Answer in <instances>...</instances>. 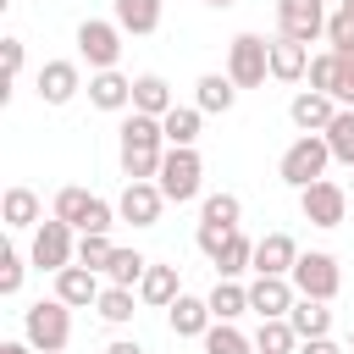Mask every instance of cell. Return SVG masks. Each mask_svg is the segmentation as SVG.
I'll return each mask as SVG.
<instances>
[{
  "instance_id": "cell-12",
  "label": "cell",
  "mask_w": 354,
  "mask_h": 354,
  "mask_svg": "<svg viewBox=\"0 0 354 354\" xmlns=\"http://www.w3.org/2000/svg\"><path fill=\"white\" fill-rule=\"evenodd\" d=\"M160 210H166L160 183H127V188H122V199H116V216H122L127 227H155V221H160Z\"/></svg>"
},
{
  "instance_id": "cell-32",
  "label": "cell",
  "mask_w": 354,
  "mask_h": 354,
  "mask_svg": "<svg viewBox=\"0 0 354 354\" xmlns=\"http://www.w3.org/2000/svg\"><path fill=\"white\" fill-rule=\"evenodd\" d=\"M205 354H254V337H243L232 321H216L205 332Z\"/></svg>"
},
{
  "instance_id": "cell-30",
  "label": "cell",
  "mask_w": 354,
  "mask_h": 354,
  "mask_svg": "<svg viewBox=\"0 0 354 354\" xmlns=\"http://www.w3.org/2000/svg\"><path fill=\"white\" fill-rule=\"evenodd\" d=\"M144 271H149V260H144L138 249H116V254H111V266H105L111 288H138V282H144Z\"/></svg>"
},
{
  "instance_id": "cell-42",
  "label": "cell",
  "mask_w": 354,
  "mask_h": 354,
  "mask_svg": "<svg viewBox=\"0 0 354 354\" xmlns=\"http://www.w3.org/2000/svg\"><path fill=\"white\" fill-rule=\"evenodd\" d=\"M105 354H149V348H144V343H138V337H116V343H111V348H105Z\"/></svg>"
},
{
  "instance_id": "cell-20",
  "label": "cell",
  "mask_w": 354,
  "mask_h": 354,
  "mask_svg": "<svg viewBox=\"0 0 354 354\" xmlns=\"http://www.w3.org/2000/svg\"><path fill=\"white\" fill-rule=\"evenodd\" d=\"M177 100H171V83L160 77V72H144V77H133V111L138 116H166Z\"/></svg>"
},
{
  "instance_id": "cell-3",
  "label": "cell",
  "mask_w": 354,
  "mask_h": 354,
  "mask_svg": "<svg viewBox=\"0 0 354 354\" xmlns=\"http://www.w3.org/2000/svg\"><path fill=\"white\" fill-rule=\"evenodd\" d=\"M326 160H332L326 138H321V133H299V138L282 149V166H277V171H282V183H288V188H299V194H304L310 183H321V177H326Z\"/></svg>"
},
{
  "instance_id": "cell-34",
  "label": "cell",
  "mask_w": 354,
  "mask_h": 354,
  "mask_svg": "<svg viewBox=\"0 0 354 354\" xmlns=\"http://www.w3.org/2000/svg\"><path fill=\"white\" fill-rule=\"evenodd\" d=\"M88 205H94V194L88 188H61L55 194V221H66L72 232L83 227V216H88Z\"/></svg>"
},
{
  "instance_id": "cell-15",
  "label": "cell",
  "mask_w": 354,
  "mask_h": 354,
  "mask_svg": "<svg viewBox=\"0 0 354 354\" xmlns=\"http://www.w3.org/2000/svg\"><path fill=\"white\" fill-rule=\"evenodd\" d=\"M100 271H88V266H66V271H55V299L61 304H72V310H88V304H100Z\"/></svg>"
},
{
  "instance_id": "cell-28",
  "label": "cell",
  "mask_w": 354,
  "mask_h": 354,
  "mask_svg": "<svg viewBox=\"0 0 354 354\" xmlns=\"http://www.w3.org/2000/svg\"><path fill=\"white\" fill-rule=\"evenodd\" d=\"M205 299H210V315H216V321H238V315L249 310V288H238V282H227V277H221Z\"/></svg>"
},
{
  "instance_id": "cell-37",
  "label": "cell",
  "mask_w": 354,
  "mask_h": 354,
  "mask_svg": "<svg viewBox=\"0 0 354 354\" xmlns=\"http://www.w3.org/2000/svg\"><path fill=\"white\" fill-rule=\"evenodd\" d=\"M326 39H332V50L354 44V0H337V11H332V22H326Z\"/></svg>"
},
{
  "instance_id": "cell-23",
  "label": "cell",
  "mask_w": 354,
  "mask_h": 354,
  "mask_svg": "<svg viewBox=\"0 0 354 354\" xmlns=\"http://www.w3.org/2000/svg\"><path fill=\"white\" fill-rule=\"evenodd\" d=\"M199 105H171L166 116H160V127H166V144L171 149H194V138H199Z\"/></svg>"
},
{
  "instance_id": "cell-21",
  "label": "cell",
  "mask_w": 354,
  "mask_h": 354,
  "mask_svg": "<svg viewBox=\"0 0 354 354\" xmlns=\"http://www.w3.org/2000/svg\"><path fill=\"white\" fill-rule=\"evenodd\" d=\"M183 293V282H177V266H155L149 260V271H144V282H138V299L144 304H155V310H171V299Z\"/></svg>"
},
{
  "instance_id": "cell-5",
  "label": "cell",
  "mask_w": 354,
  "mask_h": 354,
  "mask_svg": "<svg viewBox=\"0 0 354 354\" xmlns=\"http://www.w3.org/2000/svg\"><path fill=\"white\" fill-rule=\"evenodd\" d=\"M199 177H205V160H199V149H166V160H160V194H166V205H188L194 194H199Z\"/></svg>"
},
{
  "instance_id": "cell-26",
  "label": "cell",
  "mask_w": 354,
  "mask_h": 354,
  "mask_svg": "<svg viewBox=\"0 0 354 354\" xmlns=\"http://www.w3.org/2000/svg\"><path fill=\"white\" fill-rule=\"evenodd\" d=\"M6 227L22 232V227H39V194L33 188H6V205H0Z\"/></svg>"
},
{
  "instance_id": "cell-14",
  "label": "cell",
  "mask_w": 354,
  "mask_h": 354,
  "mask_svg": "<svg viewBox=\"0 0 354 354\" xmlns=\"http://www.w3.org/2000/svg\"><path fill=\"white\" fill-rule=\"evenodd\" d=\"M337 111H343V105H337L332 94H315V88H299V94H293V105H288V116H293V127H299V133H326Z\"/></svg>"
},
{
  "instance_id": "cell-11",
  "label": "cell",
  "mask_w": 354,
  "mask_h": 354,
  "mask_svg": "<svg viewBox=\"0 0 354 354\" xmlns=\"http://www.w3.org/2000/svg\"><path fill=\"white\" fill-rule=\"evenodd\" d=\"M293 304H299L293 277H254V282H249V310H254L260 321H288Z\"/></svg>"
},
{
  "instance_id": "cell-8",
  "label": "cell",
  "mask_w": 354,
  "mask_h": 354,
  "mask_svg": "<svg viewBox=\"0 0 354 354\" xmlns=\"http://www.w3.org/2000/svg\"><path fill=\"white\" fill-rule=\"evenodd\" d=\"M299 210H304L310 227H343V216H348V188L332 183V177H321V183H310V188L299 194Z\"/></svg>"
},
{
  "instance_id": "cell-45",
  "label": "cell",
  "mask_w": 354,
  "mask_h": 354,
  "mask_svg": "<svg viewBox=\"0 0 354 354\" xmlns=\"http://www.w3.org/2000/svg\"><path fill=\"white\" fill-rule=\"evenodd\" d=\"M348 348H354V332H348Z\"/></svg>"
},
{
  "instance_id": "cell-44",
  "label": "cell",
  "mask_w": 354,
  "mask_h": 354,
  "mask_svg": "<svg viewBox=\"0 0 354 354\" xmlns=\"http://www.w3.org/2000/svg\"><path fill=\"white\" fill-rule=\"evenodd\" d=\"M210 6H232V0H210Z\"/></svg>"
},
{
  "instance_id": "cell-4",
  "label": "cell",
  "mask_w": 354,
  "mask_h": 354,
  "mask_svg": "<svg viewBox=\"0 0 354 354\" xmlns=\"http://www.w3.org/2000/svg\"><path fill=\"white\" fill-rule=\"evenodd\" d=\"M227 77H232L238 88H260V83L271 77V39L238 33V39L227 44Z\"/></svg>"
},
{
  "instance_id": "cell-33",
  "label": "cell",
  "mask_w": 354,
  "mask_h": 354,
  "mask_svg": "<svg viewBox=\"0 0 354 354\" xmlns=\"http://www.w3.org/2000/svg\"><path fill=\"white\" fill-rule=\"evenodd\" d=\"M111 254H116L111 232H77V266H88V271H105V266H111Z\"/></svg>"
},
{
  "instance_id": "cell-9",
  "label": "cell",
  "mask_w": 354,
  "mask_h": 354,
  "mask_svg": "<svg viewBox=\"0 0 354 354\" xmlns=\"http://www.w3.org/2000/svg\"><path fill=\"white\" fill-rule=\"evenodd\" d=\"M77 55H83L94 72H111L116 55H122V28H116V22H100V17L77 22Z\"/></svg>"
},
{
  "instance_id": "cell-18",
  "label": "cell",
  "mask_w": 354,
  "mask_h": 354,
  "mask_svg": "<svg viewBox=\"0 0 354 354\" xmlns=\"http://www.w3.org/2000/svg\"><path fill=\"white\" fill-rule=\"evenodd\" d=\"M310 72V44H293V39H271V77L277 83H299Z\"/></svg>"
},
{
  "instance_id": "cell-39",
  "label": "cell",
  "mask_w": 354,
  "mask_h": 354,
  "mask_svg": "<svg viewBox=\"0 0 354 354\" xmlns=\"http://www.w3.org/2000/svg\"><path fill=\"white\" fill-rule=\"evenodd\" d=\"M22 271H28L22 254H17V249H0V293H6V299L22 288Z\"/></svg>"
},
{
  "instance_id": "cell-47",
  "label": "cell",
  "mask_w": 354,
  "mask_h": 354,
  "mask_svg": "<svg viewBox=\"0 0 354 354\" xmlns=\"http://www.w3.org/2000/svg\"><path fill=\"white\" fill-rule=\"evenodd\" d=\"M0 6H6V0H0Z\"/></svg>"
},
{
  "instance_id": "cell-31",
  "label": "cell",
  "mask_w": 354,
  "mask_h": 354,
  "mask_svg": "<svg viewBox=\"0 0 354 354\" xmlns=\"http://www.w3.org/2000/svg\"><path fill=\"white\" fill-rule=\"evenodd\" d=\"M321 138H326L332 160H343V166L354 171V111H337V116H332V127H326Z\"/></svg>"
},
{
  "instance_id": "cell-25",
  "label": "cell",
  "mask_w": 354,
  "mask_h": 354,
  "mask_svg": "<svg viewBox=\"0 0 354 354\" xmlns=\"http://www.w3.org/2000/svg\"><path fill=\"white\" fill-rule=\"evenodd\" d=\"M122 33H155L160 28V0H116V17H111Z\"/></svg>"
},
{
  "instance_id": "cell-43",
  "label": "cell",
  "mask_w": 354,
  "mask_h": 354,
  "mask_svg": "<svg viewBox=\"0 0 354 354\" xmlns=\"http://www.w3.org/2000/svg\"><path fill=\"white\" fill-rule=\"evenodd\" d=\"M0 354H39L33 343H0Z\"/></svg>"
},
{
  "instance_id": "cell-19",
  "label": "cell",
  "mask_w": 354,
  "mask_h": 354,
  "mask_svg": "<svg viewBox=\"0 0 354 354\" xmlns=\"http://www.w3.org/2000/svg\"><path fill=\"white\" fill-rule=\"evenodd\" d=\"M88 100H94L100 111H127V105H133V77H122L116 66H111V72H94V77H88Z\"/></svg>"
},
{
  "instance_id": "cell-1",
  "label": "cell",
  "mask_w": 354,
  "mask_h": 354,
  "mask_svg": "<svg viewBox=\"0 0 354 354\" xmlns=\"http://www.w3.org/2000/svg\"><path fill=\"white\" fill-rule=\"evenodd\" d=\"M166 127H160V116H127L122 122V133H116V155H122V171H127V183H149V177H160V160H166Z\"/></svg>"
},
{
  "instance_id": "cell-16",
  "label": "cell",
  "mask_w": 354,
  "mask_h": 354,
  "mask_svg": "<svg viewBox=\"0 0 354 354\" xmlns=\"http://www.w3.org/2000/svg\"><path fill=\"white\" fill-rule=\"evenodd\" d=\"M166 321H171V337H205V332L216 326L210 299H194V293H177L171 310H166Z\"/></svg>"
},
{
  "instance_id": "cell-10",
  "label": "cell",
  "mask_w": 354,
  "mask_h": 354,
  "mask_svg": "<svg viewBox=\"0 0 354 354\" xmlns=\"http://www.w3.org/2000/svg\"><path fill=\"white\" fill-rule=\"evenodd\" d=\"M277 22H282V39L293 44H315V33H326V0H277Z\"/></svg>"
},
{
  "instance_id": "cell-41",
  "label": "cell",
  "mask_w": 354,
  "mask_h": 354,
  "mask_svg": "<svg viewBox=\"0 0 354 354\" xmlns=\"http://www.w3.org/2000/svg\"><path fill=\"white\" fill-rule=\"evenodd\" d=\"M299 354H343L332 337H310V343H299Z\"/></svg>"
},
{
  "instance_id": "cell-38",
  "label": "cell",
  "mask_w": 354,
  "mask_h": 354,
  "mask_svg": "<svg viewBox=\"0 0 354 354\" xmlns=\"http://www.w3.org/2000/svg\"><path fill=\"white\" fill-rule=\"evenodd\" d=\"M304 77H310V88H315V94H332V88H337V55H332V50H326V55H315Z\"/></svg>"
},
{
  "instance_id": "cell-35",
  "label": "cell",
  "mask_w": 354,
  "mask_h": 354,
  "mask_svg": "<svg viewBox=\"0 0 354 354\" xmlns=\"http://www.w3.org/2000/svg\"><path fill=\"white\" fill-rule=\"evenodd\" d=\"M94 310H100V321H111V326H127V321H133V288H105Z\"/></svg>"
},
{
  "instance_id": "cell-27",
  "label": "cell",
  "mask_w": 354,
  "mask_h": 354,
  "mask_svg": "<svg viewBox=\"0 0 354 354\" xmlns=\"http://www.w3.org/2000/svg\"><path fill=\"white\" fill-rule=\"evenodd\" d=\"M216 271L232 282V277H243V271H254V238H243V232H232L227 238V249L216 254Z\"/></svg>"
},
{
  "instance_id": "cell-17",
  "label": "cell",
  "mask_w": 354,
  "mask_h": 354,
  "mask_svg": "<svg viewBox=\"0 0 354 354\" xmlns=\"http://www.w3.org/2000/svg\"><path fill=\"white\" fill-rule=\"evenodd\" d=\"M77 88H83L77 61H44V66H39V100H44V105H66Z\"/></svg>"
},
{
  "instance_id": "cell-2",
  "label": "cell",
  "mask_w": 354,
  "mask_h": 354,
  "mask_svg": "<svg viewBox=\"0 0 354 354\" xmlns=\"http://www.w3.org/2000/svg\"><path fill=\"white\" fill-rule=\"evenodd\" d=\"M22 343H33L39 354H61L72 343V304L61 299H39L22 310Z\"/></svg>"
},
{
  "instance_id": "cell-36",
  "label": "cell",
  "mask_w": 354,
  "mask_h": 354,
  "mask_svg": "<svg viewBox=\"0 0 354 354\" xmlns=\"http://www.w3.org/2000/svg\"><path fill=\"white\" fill-rule=\"evenodd\" d=\"M337 55V88H332V100L343 105V111H354V44H343V50H332Z\"/></svg>"
},
{
  "instance_id": "cell-46",
  "label": "cell",
  "mask_w": 354,
  "mask_h": 354,
  "mask_svg": "<svg viewBox=\"0 0 354 354\" xmlns=\"http://www.w3.org/2000/svg\"><path fill=\"white\" fill-rule=\"evenodd\" d=\"M348 194H354V183H348Z\"/></svg>"
},
{
  "instance_id": "cell-13",
  "label": "cell",
  "mask_w": 354,
  "mask_h": 354,
  "mask_svg": "<svg viewBox=\"0 0 354 354\" xmlns=\"http://www.w3.org/2000/svg\"><path fill=\"white\" fill-rule=\"evenodd\" d=\"M293 266H299V243L288 232L254 238V277H293Z\"/></svg>"
},
{
  "instance_id": "cell-40",
  "label": "cell",
  "mask_w": 354,
  "mask_h": 354,
  "mask_svg": "<svg viewBox=\"0 0 354 354\" xmlns=\"http://www.w3.org/2000/svg\"><path fill=\"white\" fill-rule=\"evenodd\" d=\"M6 44V77H17L22 72V39H0Z\"/></svg>"
},
{
  "instance_id": "cell-6",
  "label": "cell",
  "mask_w": 354,
  "mask_h": 354,
  "mask_svg": "<svg viewBox=\"0 0 354 354\" xmlns=\"http://www.w3.org/2000/svg\"><path fill=\"white\" fill-rule=\"evenodd\" d=\"M28 260L39 266V271H66V266H77V238H72V227L66 221H39L33 227V249H28Z\"/></svg>"
},
{
  "instance_id": "cell-7",
  "label": "cell",
  "mask_w": 354,
  "mask_h": 354,
  "mask_svg": "<svg viewBox=\"0 0 354 354\" xmlns=\"http://www.w3.org/2000/svg\"><path fill=\"white\" fill-rule=\"evenodd\" d=\"M293 288H299V299L332 304L337 288H343V271H337V260H332L326 249H310V254H299V266H293Z\"/></svg>"
},
{
  "instance_id": "cell-22",
  "label": "cell",
  "mask_w": 354,
  "mask_h": 354,
  "mask_svg": "<svg viewBox=\"0 0 354 354\" xmlns=\"http://www.w3.org/2000/svg\"><path fill=\"white\" fill-rule=\"evenodd\" d=\"M232 100H238V83H232L227 72H205V77L194 83V105H199V111H232Z\"/></svg>"
},
{
  "instance_id": "cell-29",
  "label": "cell",
  "mask_w": 354,
  "mask_h": 354,
  "mask_svg": "<svg viewBox=\"0 0 354 354\" xmlns=\"http://www.w3.org/2000/svg\"><path fill=\"white\" fill-rule=\"evenodd\" d=\"M254 354H299V332H293V321H260V332H254Z\"/></svg>"
},
{
  "instance_id": "cell-24",
  "label": "cell",
  "mask_w": 354,
  "mask_h": 354,
  "mask_svg": "<svg viewBox=\"0 0 354 354\" xmlns=\"http://www.w3.org/2000/svg\"><path fill=\"white\" fill-rule=\"evenodd\" d=\"M288 321H293L299 343H310V337H326V332H332V310H326L321 299H299V304L288 310Z\"/></svg>"
}]
</instances>
